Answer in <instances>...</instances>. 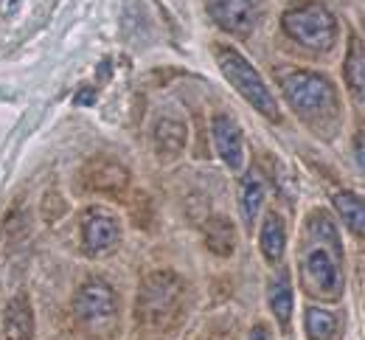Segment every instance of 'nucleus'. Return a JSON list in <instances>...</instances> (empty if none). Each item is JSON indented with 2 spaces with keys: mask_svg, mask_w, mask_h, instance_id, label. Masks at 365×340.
I'll use <instances>...</instances> for the list:
<instances>
[{
  "mask_svg": "<svg viewBox=\"0 0 365 340\" xmlns=\"http://www.w3.org/2000/svg\"><path fill=\"white\" fill-rule=\"evenodd\" d=\"M211 138H214V146H217V155L225 160V166L239 172L245 166V141H242L239 124L230 115H214Z\"/></svg>",
  "mask_w": 365,
  "mask_h": 340,
  "instance_id": "obj_8",
  "label": "nucleus"
},
{
  "mask_svg": "<svg viewBox=\"0 0 365 340\" xmlns=\"http://www.w3.org/2000/svg\"><path fill=\"white\" fill-rule=\"evenodd\" d=\"M217 62H220L225 79L242 93V98H245L253 110H259V113L267 115L270 121H278V118H281L278 101H275V96L270 93V88L264 85V79L259 76V71H256L239 51L228 48V46H220V51H217Z\"/></svg>",
  "mask_w": 365,
  "mask_h": 340,
  "instance_id": "obj_3",
  "label": "nucleus"
},
{
  "mask_svg": "<svg viewBox=\"0 0 365 340\" xmlns=\"http://www.w3.org/2000/svg\"><path fill=\"white\" fill-rule=\"evenodd\" d=\"M93 101H96V96H93L91 88H82L79 96H76V104H93Z\"/></svg>",
  "mask_w": 365,
  "mask_h": 340,
  "instance_id": "obj_22",
  "label": "nucleus"
},
{
  "mask_svg": "<svg viewBox=\"0 0 365 340\" xmlns=\"http://www.w3.org/2000/svg\"><path fill=\"white\" fill-rule=\"evenodd\" d=\"M3 335L6 340H31L34 338V309L26 295L9 301L3 312Z\"/></svg>",
  "mask_w": 365,
  "mask_h": 340,
  "instance_id": "obj_10",
  "label": "nucleus"
},
{
  "mask_svg": "<svg viewBox=\"0 0 365 340\" xmlns=\"http://www.w3.org/2000/svg\"><path fill=\"white\" fill-rule=\"evenodd\" d=\"M205 244L217 256H230L233 247H236V231H233L230 220H225V217L208 220V225H205Z\"/></svg>",
  "mask_w": 365,
  "mask_h": 340,
  "instance_id": "obj_15",
  "label": "nucleus"
},
{
  "mask_svg": "<svg viewBox=\"0 0 365 340\" xmlns=\"http://www.w3.org/2000/svg\"><path fill=\"white\" fill-rule=\"evenodd\" d=\"M180 279L175 273H152L138 295V318L146 326H166L180 304Z\"/></svg>",
  "mask_w": 365,
  "mask_h": 340,
  "instance_id": "obj_4",
  "label": "nucleus"
},
{
  "mask_svg": "<svg viewBox=\"0 0 365 340\" xmlns=\"http://www.w3.org/2000/svg\"><path fill=\"white\" fill-rule=\"evenodd\" d=\"M284 31L304 48L331 51L337 43V17L323 3H301L284 11Z\"/></svg>",
  "mask_w": 365,
  "mask_h": 340,
  "instance_id": "obj_2",
  "label": "nucleus"
},
{
  "mask_svg": "<svg viewBox=\"0 0 365 340\" xmlns=\"http://www.w3.org/2000/svg\"><path fill=\"white\" fill-rule=\"evenodd\" d=\"M337 332V318L320 306H309L307 309V335L309 340H334Z\"/></svg>",
  "mask_w": 365,
  "mask_h": 340,
  "instance_id": "obj_18",
  "label": "nucleus"
},
{
  "mask_svg": "<svg viewBox=\"0 0 365 340\" xmlns=\"http://www.w3.org/2000/svg\"><path fill=\"white\" fill-rule=\"evenodd\" d=\"M208 14L228 34L245 37L253 31L259 20V3L256 0H208Z\"/></svg>",
  "mask_w": 365,
  "mask_h": 340,
  "instance_id": "obj_7",
  "label": "nucleus"
},
{
  "mask_svg": "<svg viewBox=\"0 0 365 340\" xmlns=\"http://www.w3.org/2000/svg\"><path fill=\"white\" fill-rule=\"evenodd\" d=\"M11 3H20V0H11Z\"/></svg>",
  "mask_w": 365,
  "mask_h": 340,
  "instance_id": "obj_23",
  "label": "nucleus"
},
{
  "mask_svg": "<svg viewBox=\"0 0 365 340\" xmlns=\"http://www.w3.org/2000/svg\"><path fill=\"white\" fill-rule=\"evenodd\" d=\"M334 208L340 214V220L346 222V228L357 237H365V200L351 192H337L334 195Z\"/></svg>",
  "mask_w": 365,
  "mask_h": 340,
  "instance_id": "obj_13",
  "label": "nucleus"
},
{
  "mask_svg": "<svg viewBox=\"0 0 365 340\" xmlns=\"http://www.w3.org/2000/svg\"><path fill=\"white\" fill-rule=\"evenodd\" d=\"M354 158H357V166L365 172V133L357 135V141H354Z\"/></svg>",
  "mask_w": 365,
  "mask_h": 340,
  "instance_id": "obj_21",
  "label": "nucleus"
},
{
  "mask_svg": "<svg viewBox=\"0 0 365 340\" xmlns=\"http://www.w3.org/2000/svg\"><path fill=\"white\" fill-rule=\"evenodd\" d=\"M340 250H331L329 244L312 242V247L304 250L301 256V273L307 287L315 292L318 298L334 301L343 292V270H340Z\"/></svg>",
  "mask_w": 365,
  "mask_h": 340,
  "instance_id": "obj_5",
  "label": "nucleus"
},
{
  "mask_svg": "<svg viewBox=\"0 0 365 340\" xmlns=\"http://www.w3.org/2000/svg\"><path fill=\"white\" fill-rule=\"evenodd\" d=\"M82 239L88 253H104L110 247H115L121 239V225L113 214H104V211H93L91 217L85 220L82 225Z\"/></svg>",
  "mask_w": 365,
  "mask_h": 340,
  "instance_id": "obj_9",
  "label": "nucleus"
},
{
  "mask_svg": "<svg viewBox=\"0 0 365 340\" xmlns=\"http://www.w3.org/2000/svg\"><path fill=\"white\" fill-rule=\"evenodd\" d=\"M259 244H262V253L267 262H281L284 256V247H287V228H284V220L270 211L262 222V237H259Z\"/></svg>",
  "mask_w": 365,
  "mask_h": 340,
  "instance_id": "obj_11",
  "label": "nucleus"
},
{
  "mask_svg": "<svg viewBox=\"0 0 365 340\" xmlns=\"http://www.w3.org/2000/svg\"><path fill=\"white\" fill-rule=\"evenodd\" d=\"M278 85L284 91V98L289 101V107L307 118H331L337 115V91L334 85L315 71H287L278 76Z\"/></svg>",
  "mask_w": 365,
  "mask_h": 340,
  "instance_id": "obj_1",
  "label": "nucleus"
},
{
  "mask_svg": "<svg viewBox=\"0 0 365 340\" xmlns=\"http://www.w3.org/2000/svg\"><path fill=\"white\" fill-rule=\"evenodd\" d=\"M264 180L259 172H250L245 180H242V192H239V205H242V220L245 225L250 228L262 211V202H264Z\"/></svg>",
  "mask_w": 365,
  "mask_h": 340,
  "instance_id": "obj_12",
  "label": "nucleus"
},
{
  "mask_svg": "<svg viewBox=\"0 0 365 340\" xmlns=\"http://www.w3.org/2000/svg\"><path fill=\"white\" fill-rule=\"evenodd\" d=\"M101 166H104V169H110V172L115 175V183H118V186H124V183H127V172H121V169H118V166H113V163H101ZM91 186L93 189H107V177H91Z\"/></svg>",
  "mask_w": 365,
  "mask_h": 340,
  "instance_id": "obj_19",
  "label": "nucleus"
},
{
  "mask_svg": "<svg viewBox=\"0 0 365 340\" xmlns=\"http://www.w3.org/2000/svg\"><path fill=\"white\" fill-rule=\"evenodd\" d=\"M247 340H273V332H270V329H267L264 324H256V326L250 329Z\"/></svg>",
  "mask_w": 365,
  "mask_h": 340,
  "instance_id": "obj_20",
  "label": "nucleus"
},
{
  "mask_svg": "<svg viewBox=\"0 0 365 340\" xmlns=\"http://www.w3.org/2000/svg\"><path fill=\"white\" fill-rule=\"evenodd\" d=\"M346 82L351 96L365 104V46L360 40H351L346 53Z\"/></svg>",
  "mask_w": 365,
  "mask_h": 340,
  "instance_id": "obj_14",
  "label": "nucleus"
},
{
  "mask_svg": "<svg viewBox=\"0 0 365 340\" xmlns=\"http://www.w3.org/2000/svg\"><path fill=\"white\" fill-rule=\"evenodd\" d=\"M185 144V127L180 121H172V118H163L158 127H155V146L160 155H178Z\"/></svg>",
  "mask_w": 365,
  "mask_h": 340,
  "instance_id": "obj_17",
  "label": "nucleus"
},
{
  "mask_svg": "<svg viewBox=\"0 0 365 340\" xmlns=\"http://www.w3.org/2000/svg\"><path fill=\"white\" fill-rule=\"evenodd\" d=\"M270 309H273V315L278 318V324L281 326H287L289 324V315H292V282H289V276L287 273H278L273 282H270Z\"/></svg>",
  "mask_w": 365,
  "mask_h": 340,
  "instance_id": "obj_16",
  "label": "nucleus"
},
{
  "mask_svg": "<svg viewBox=\"0 0 365 340\" xmlns=\"http://www.w3.org/2000/svg\"><path fill=\"white\" fill-rule=\"evenodd\" d=\"M76 318L85 329H91L96 335H104L118 315V298L115 290L107 282H88L76 292Z\"/></svg>",
  "mask_w": 365,
  "mask_h": 340,
  "instance_id": "obj_6",
  "label": "nucleus"
}]
</instances>
